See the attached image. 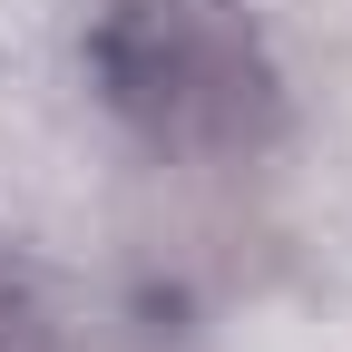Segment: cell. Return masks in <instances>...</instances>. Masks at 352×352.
I'll use <instances>...</instances> for the list:
<instances>
[{
  "label": "cell",
  "instance_id": "6da1fadb",
  "mask_svg": "<svg viewBox=\"0 0 352 352\" xmlns=\"http://www.w3.org/2000/svg\"><path fill=\"white\" fill-rule=\"evenodd\" d=\"M88 88L166 157H254L284 127L245 0H108L88 20Z\"/></svg>",
  "mask_w": 352,
  "mask_h": 352
}]
</instances>
